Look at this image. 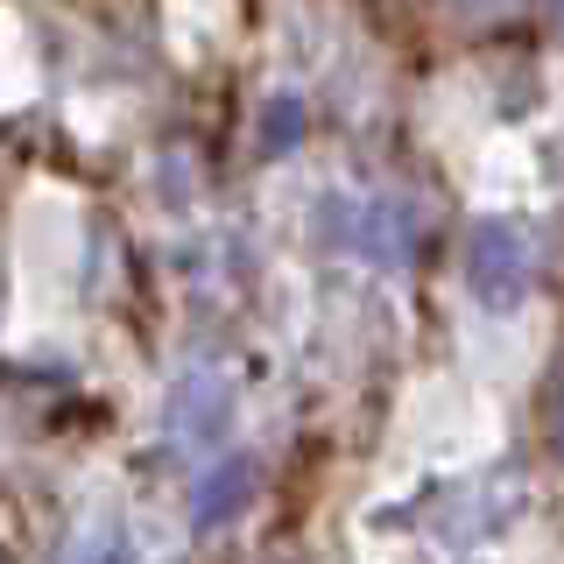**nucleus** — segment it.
Wrapping results in <instances>:
<instances>
[{"label":"nucleus","mask_w":564,"mask_h":564,"mask_svg":"<svg viewBox=\"0 0 564 564\" xmlns=\"http://www.w3.org/2000/svg\"><path fill=\"white\" fill-rule=\"evenodd\" d=\"M522 275H529V254H522L516 226H501V219L473 226V290H480L487 304H516Z\"/></svg>","instance_id":"1"},{"label":"nucleus","mask_w":564,"mask_h":564,"mask_svg":"<svg viewBox=\"0 0 564 564\" xmlns=\"http://www.w3.org/2000/svg\"><path fill=\"white\" fill-rule=\"evenodd\" d=\"M170 431L184 437V445H219V437H226V388H219V381H191V388H176Z\"/></svg>","instance_id":"2"},{"label":"nucleus","mask_w":564,"mask_h":564,"mask_svg":"<svg viewBox=\"0 0 564 564\" xmlns=\"http://www.w3.org/2000/svg\"><path fill=\"white\" fill-rule=\"evenodd\" d=\"M254 458H226L219 473H212V480L198 487V508H191V522L198 529H212V522H226V516H240L247 508V494H254Z\"/></svg>","instance_id":"3"},{"label":"nucleus","mask_w":564,"mask_h":564,"mask_svg":"<svg viewBox=\"0 0 564 564\" xmlns=\"http://www.w3.org/2000/svg\"><path fill=\"white\" fill-rule=\"evenodd\" d=\"M296 128H304V113H296V106L282 99V106H275V120H269V141H282V134H296Z\"/></svg>","instance_id":"4"}]
</instances>
